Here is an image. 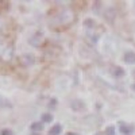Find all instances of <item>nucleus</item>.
<instances>
[{
	"instance_id": "obj_11",
	"label": "nucleus",
	"mask_w": 135,
	"mask_h": 135,
	"mask_svg": "<svg viewBox=\"0 0 135 135\" xmlns=\"http://www.w3.org/2000/svg\"><path fill=\"white\" fill-rule=\"evenodd\" d=\"M53 120V115L51 114H43L42 115V122L43 123H50Z\"/></svg>"
},
{
	"instance_id": "obj_6",
	"label": "nucleus",
	"mask_w": 135,
	"mask_h": 135,
	"mask_svg": "<svg viewBox=\"0 0 135 135\" xmlns=\"http://www.w3.org/2000/svg\"><path fill=\"white\" fill-rule=\"evenodd\" d=\"M115 15H116V11L112 8V7H109V8H107L105 9V12H104V19L105 20H114V18H115Z\"/></svg>"
},
{
	"instance_id": "obj_8",
	"label": "nucleus",
	"mask_w": 135,
	"mask_h": 135,
	"mask_svg": "<svg viewBox=\"0 0 135 135\" xmlns=\"http://www.w3.org/2000/svg\"><path fill=\"white\" fill-rule=\"evenodd\" d=\"M86 38L91 41V43H97V41H99V35L97 34H95V32H92V31H86Z\"/></svg>"
},
{
	"instance_id": "obj_2",
	"label": "nucleus",
	"mask_w": 135,
	"mask_h": 135,
	"mask_svg": "<svg viewBox=\"0 0 135 135\" xmlns=\"http://www.w3.org/2000/svg\"><path fill=\"white\" fill-rule=\"evenodd\" d=\"M109 74L114 78H123L126 76V70L119 65H111L109 66Z\"/></svg>"
},
{
	"instance_id": "obj_4",
	"label": "nucleus",
	"mask_w": 135,
	"mask_h": 135,
	"mask_svg": "<svg viewBox=\"0 0 135 135\" xmlns=\"http://www.w3.org/2000/svg\"><path fill=\"white\" fill-rule=\"evenodd\" d=\"M123 60H124L126 64H130V65H134L135 64V51L134 50H127L123 55Z\"/></svg>"
},
{
	"instance_id": "obj_14",
	"label": "nucleus",
	"mask_w": 135,
	"mask_h": 135,
	"mask_svg": "<svg viewBox=\"0 0 135 135\" xmlns=\"http://www.w3.org/2000/svg\"><path fill=\"white\" fill-rule=\"evenodd\" d=\"M131 89H132V91H134V92H135V83H134V84H132V85H131Z\"/></svg>"
},
{
	"instance_id": "obj_5",
	"label": "nucleus",
	"mask_w": 135,
	"mask_h": 135,
	"mask_svg": "<svg viewBox=\"0 0 135 135\" xmlns=\"http://www.w3.org/2000/svg\"><path fill=\"white\" fill-rule=\"evenodd\" d=\"M22 61H23V64L25 65H32L34 62H35V57H34L32 54H30V53H26V54H23L22 55Z\"/></svg>"
},
{
	"instance_id": "obj_15",
	"label": "nucleus",
	"mask_w": 135,
	"mask_h": 135,
	"mask_svg": "<svg viewBox=\"0 0 135 135\" xmlns=\"http://www.w3.org/2000/svg\"><path fill=\"white\" fill-rule=\"evenodd\" d=\"M132 77H134V78H135V69H134V70H132Z\"/></svg>"
},
{
	"instance_id": "obj_10",
	"label": "nucleus",
	"mask_w": 135,
	"mask_h": 135,
	"mask_svg": "<svg viewBox=\"0 0 135 135\" xmlns=\"http://www.w3.org/2000/svg\"><path fill=\"white\" fill-rule=\"evenodd\" d=\"M31 130H34V131H41V130H43V124L41 122H34L32 124H31Z\"/></svg>"
},
{
	"instance_id": "obj_1",
	"label": "nucleus",
	"mask_w": 135,
	"mask_h": 135,
	"mask_svg": "<svg viewBox=\"0 0 135 135\" xmlns=\"http://www.w3.org/2000/svg\"><path fill=\"white\" fill-rule=\"evenodd\" d=\"M86 108H88L86 103L81 99H73L70 101V109L76 112V114H83V112L86 111Z\"/></svg>"
},
{
	"instance_id": "obj_13",
	"label": "nucleus",
	"mask_w": 135,
	"mask_h": 135,
	"mask_svg": "<svg viewBox=\"0 0 135 135\" xmlns=\"http://www.w3.org/2000/svg\"><path fill=\"white\" fill-rule=\"evenodd\" d=\"M2 135H12V132H11V131H7V130H6V131H3V132H2Z\"/></svg>"
},
{
	"instance_id": "obj_7",
	"label": "nucleus",
	"mask_w": 135,
	"mask_h": 135,
	"mask_svg": "<svg viewBox=\"0 0 135 135\" xmlns=\"http://www.w3.org/2000/svg\"><path fill=\"white\" fill-rule=\"evenodd\" d=\"M62 131V126L60 124V123H55V124L51 127V130L49 131V135H60Z\"/></svg>"
},
{
	"instance_id": "obj_3",
	"label": "nucleus",
	"mask_w": 135,
	"mask_h": 135,
	"mask_svg": "<svg viewBox=\"0 0 135 135\" xmlns=\"http://www.w3.org/2000/svg\"><path fill=\"white\" fill-rule=\"evenodd\" d=\"M118 127H119V132L123 135H131L135 131L134 124H130V123H126V122H120Z\"/></svg>"
},
{
	"instance_id": "obj_12",
	"label": "nucleus",
	"mask_w": 135,
	"mask_h": 135,
	"mask_svg": "<svg viewBox=\"0 0 135 135\" xmlns=\"http://www.w3.org/2000/svg\"><path fill=\"white\" fill-rule=\"evenodd\" d=\"M105 135H115V127L114 126H108L105 128Z\"/></svg>"
},
{
	"instance_id": "obj_9",
	"label": "nucleus",
	"mask_w": 135,
	"mask_h": 135,
	"mask_svg": "<svg viewBox=\"0 0 135 135\" xmlns=\"http://www.w3.org/2000/svg\"><path fill=\"white\" fill-rule=\"evenodd\" d=\"M84 26H85V28H86L88 31H91V28H93V27L96 26V23H95V20H93V19L86 18V19L84 20Z\"/></svg>"
}]
</instances>
